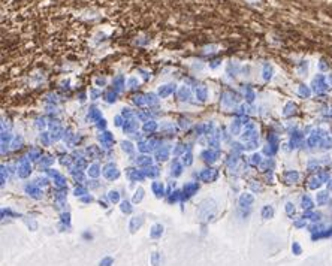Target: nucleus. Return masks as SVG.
<instances>
[{
    "instance_id": "3c124183",
    "label": "nucleus",
    "mask_w": 332,
    "mask_h": 266,
    "mask_svg": "<svg viewBox=\"0 0 332 266\" xmlns=\"http://www.w3.org/2000/svg\"><path fill=\"white\" fill-rule=\"evenodd\" d=\"M239 121H235V124H232V132H233V133H238V132H239Z\"/></svg>"
},
{
    "instance_id": "f8f14e48",
    "label": "nucleus",
    "mask_w": 332,
    "mask_h": 266,
    "mask_svg": "<svg viewBox=\"0 0 332 266\" xmlns=\"http://www.w3.org/2000/svg\"><path fill=\"white\" fill-rule=\"evenodd\" d=\"M202 157L205 162H208V163H212V162H216V158L218 157V151H203L202 153Z\"/></svg>"
},
{
    "instance_id": "2f4dec72",
    "label": "nucleus",
    "mask_w": 332,
    "mask_h": 266,
    "mask_svg": "<svg viewBox=\"0 0 332 266\" xmlns=\"http://www.w3.org/2000/svg\"><path fill=\"white\" fill-rule=\"evenodd\" d=\"M87 153L90 154V157H96V156H99V154H100L99 148H97V147H94V145H91V147H90V148L87 150Z\"/></svg>"
},
{
    "instance_id": "69168bd1",
    "label": "nucleus",
    "mask_w": 332,
    "mask_h": 266,
    "mask_svg": "<svg viewBox=\"0 0 332 266\" xmlns=\"http://www.w3.org/2000/svg\"><path fill=\"white\" fill-rule=\"evenodd\" d=\"M61 220L66 221V223H69V214H63V215H61Z\"/></svg>"
},
{
    "instance_id": "c756f323",
    "label": "nucleus",
    "mask_w": 332,
    "mask_h": 266,
    "mask_svg": "<svg viewBox=\"0 0 332 266\" xmlns=\"http://www.w3.org/2000/svg\"><path fill=\"white\" fill-rule=\"evenodd\" d=\"M108 198H109V200L112 202V203H117L118 200H120V194H118V191H109V194H108Z\"/></svg>"
},
{
    "instance_id": "37998d69",
    "label": "nucleus",
    "mask_w": 332,
    "mask_h": 266,
    "mask_svg": "<svg viewBox=\"0 0 332 266\" xmlns=\"http://www.w3.org/2000/svg\"><path fill=\"white\" fill-rule=\"evenodd\" d=\"M51 163H54V158H53V157H47V158L41 163V168H47V166H49Z\"/></svg>"
},
{
    "instance_id": "7ed1b4c3",
    "label": "nucleus",
    "mask_w": 332,
    "mask_h": 266,
    "mask_svg": "<svg viewBox=\"0 0 332 266\" xmlns=\"http://www.w3.org/2000/svg\"><path fill=\"white\" fill-rule=\"evenodd\" d=\"M32 172V168H30V162L27 158H23L18 164V177L21 178H27Z\"/></svg>"
},
{
    "instance_id": "f03ea898",
    "label": "nucleus",
    "mask_w": 332,
    "mask_h": 266,
    "mask_svg": "<svg viewBox=\"0 0 332 266\" xmlns=\"http://www.w3.org/2000/svg\"><path fill=\"white\" fill-rule=\"evenodd\" d=\"M103 175H105L106 179L112 181V179H117V178L120 177V172L117 171V168L112 163H108L105 168H103Z\"/></svg>"
},
{
    "instance_id": "de8ad7c7",
    "label": "nucleus",
    "mask_w": 332,
    "mask_h": 266,
    "mask_svg": "<svg viewBox=\"0 0 332 266\" xmlns=\"http://www.w3.org/2000/svg\"><path fill=\"white\" fill-rule=\"evenodd\" d=\"M21 143H23V138L17 136V138H15V141H14V143H12V147H14V148H20Z\"/></svg>"
},
{
    "instance_id": "680f3d73",
    "label": "nucleus",
    "mask_w": 332,
    "mask_h": 266,
    "mask_svg": "<svg viewBox=\"0 0 332 266\" xmlns=\"http://www.w3.org/2000/svg\"><path fill=\"white\" fill-rule=\"evenodd\" d=\"M90 94H91V97H93V99H96V97L100 94V93H99L97 90H91V93H90Z\"/></svg>"
},
{
    "instance_id": "412c9836",
    "label": "nucleus",
    "mask_w": 332,
    "mask_h": 266,
    "mask_svg": "<svg viewBox=\"0 0 332 266\" xmlns=\"http://www.w3.org/2000/svg\"><path fill=\"white\" fill-rule=\"evenodd\" d=\"M251 202H253V196H251V194H243V196L239 198V203H241V206H248Z\"/></svg>"
},
{
    "instance_id": "e433bc0d",
    "label": "nucleus",
    "mask_w": 332,
    "mask_h": 266,
    "mask_svg": "<svg viewBox=\"0 0 332 266\" xmlns=\"http://www.w3.org/2000/svg\"><path fill=\"white\" fill-rule=\"evenodd\" d=\"M121 211L126 212V214H129V212H132V206H130V203L127 202V200H124V202H121Z\"/></svg>"
},
{
    "instance_id": "bf43d9fd",
    "label": "nucleus",
    "mask_w": 332,
    "mask_h": 266,
    "mask_svg": "<svg viewBox=\"0 0 332 266\" xmlns=\"http://www.w3.org/2000/svg\"><path fill=\"white\" fill-rule=\"evenodd\" d=\"M326 200V194L325 193H320V196H319V203H323Z\"/></svg>"
},
{
    "instance_id": "58836bf2",
    "label": "nucleus",
    "mask_w": 332,
    "mask_h": 266,
    "mask_svg": "<svg viewBox=\"0 0 332 266\" xmlns=\"http://www.w3.org/2000/svg\"><path fill=\"white\" fill-rule=\"evenodd\" d=\"M121 145H123V150L126 151L127 154H132V153H133V147H132L130 142H123Z\"/></svg>"
},
{
    "instance_id": "8fccbe9b",
    "label": "nucleus",
    "mask_w": 332,
    "mask_h": 266,
    "mask_svg": "<svg viewBox=\"0 0 332 266\" xmlns=\"http://www.w3.org/2000/svg\"><path fill=\"white\" fill-rule=\"evenodd\" d=\"M299 93L302 96H308L310 94V91H308V88L305 87V85H301V88H299Z\"/></svg>"
},
{
    "instance_id": "338daca9",
    "label": "nucleus",
    "mask_w": 332,
    "mask_h": 266,
    "mask_svg": "<svg viewBox=\"0 0 332 266\" xmlns=\"http://www.w3.org/2000/svg\"><path fill=\"white\" fill-rule=\"evenodd\" d=\"M82 202H91V198L85 196V198H82Z\"/></svg>"
},
{
    "instance_id": "72a5a7b5",
    "label": "nucleus",
    "mask_w": 332,
    "mask_h": 266,
    "mask_svg": "<svg viewBox=\"0 0 332 266\" xmlns=\"http://www.w3.org/2000/svg\"><path fill=\"white\" fill-rule=\"evenodd\" d=\"M142 194H144V190L142 188H138L135 193V196H133V202H135V203L141 202V200H142Z\"/></svg>"
},
{
    "instance_id": "f257e3e1",
    "label": "nucleus",
    "mask_w": 332,
    "mask_h": 266,
    "mask_svg": "<svg viewBox=\"0 0 332 266\" xmlns=\"http://www.w3.org/2000/svg\"><path fill=\"white\" fill-rule=\"evenodd\" d=\"M210 205H211V200H205L199 206V212L197 214H199V218L202 220V221H208V220H211L216 215V205H212L211 208H208Z\"/></svg>"
},
{
    "instance_id": "4c0bfd02",
    "label": "nucleus",
    "mask_w": 332,
    "mask_h": 266,
    "mask_svg": "<svg viewBox=\"0 0 332 266\" xmlns=\"http://www.w3.org/2000/svg\"><path fill=\"white\" fill-rule=\"evenodd\" d=\"M138 84H139L138 78L133 76V78H130L129 81H127V87H129V88H136V87H138Z\"/></svg>"
},
{
    "instance_id": "c85d7f7f",
    "label": "nucleus",
    "mask_w": 332,
    "mask_h": 266,
    "mask_svg": "<svg viewBox=\"0 0 332 266\" xmlns=\"http://www.w3.org/2000/svg\"><path fill=\"white\" fill-rule=\"evenodd\" d=\"M145 177H157L159 175V168H148L147 171H144Z\"/></svg>"
},
{
    "instance_id": "e2e57ef3",
    "label": "nucleus",
    "mask_w": 332,
    "mask_h": 266,
    "mask_svg": "<svg viewBox=\"0 0 332 266\" xmlns=\"http://www.w3.org/2000/svg\"><path fill=\"white\" fill-rule=\"evenodd\" d=\"M105 126H106V124H105V121H103V120L97 121V127H99V129H105Z\"/></svg>"
},
{
    "instance_id": "393cba45",
    "label": "nucleus",
    "mask_w": 332,
    "mask_h": 266,
    "mask_svg": "<svg viewBox=\"0 0 332 266\" xmlns=\"http://www.w3.org/2000/svg\"><path fill=\"white\" fill-rule=\"evenodd\" d=\"M157 129V124L154 123V121H147V123L144 124V132H147V133H151V132H154V130Z\"/></svg>"
},
{
    "instance_id": "5701e85b",
    "label": "nucleus",
    "mask_w": 332,
    "mask_h": 266,
    "mask_svg": "<svg viewBox=\"0 0 332 266\" xmlns=\"http://www.w3.org/2000/svg\"><path fill=\"white\" fill-rule=\"evenodd\" d=\"M136 163L139 164V166H150L151 164V158L148 156H141V157H138Z\"/></svg>"
},
{
    "instance_id": "c03bdc74",
    "label": "nucleus",
    "mask_w": 332,
    "mask_h": 266,
    "mask_svg": "<svg viewBox=\"0 0 332 266\" xmlns=\"http://www.w3.org/2000/svg\"><path fill=\"white\" fill-rule=\"evenodd\" d=\"M74 178L76 179V181H79V183H82L84 181V175H82V172L81 171H74Z\"/></svg>"
},
{
    "instance_id": "ddd939ff",
    "label": "nucleus",
    "mask_w": 332,
    "mask_h": 266,
    "mask_svg": "<svg viewBox=\"0 0 332 266\" xmlns=\"http://www.w3.org/2000/svg\"><path fill=\"white\" fill-rule=\"evenodd\" d=\"M163 233V226L162 224H154L153 227H151V232H150V235H151V238H160Z\"/></svg>"
},
{
    "instance_id": "a18cd8bd",
    "label": "nucleus",
    "mask_w": 332,
    "mask_h": 266,
    "mask_svg": "<svg viewBox=\"0 0 332 266\" xmlns=\"http://www.w3.org/2000/svg\"><path fill=\"white\" fill-rule=\"evenodd\" d=\"M111 265H112V257H105V259H102L99 266H111Z\"/></svg>"
},
{
    "instance_id": "2eb2a0df",
    "label": "nucleus",
    "mask_w": 332,
    "mask_h": 266,
    "mask_svg": "<svg viewBox=\"0 0 332 266\" xmlns=\"http://www.w3.org/2000/svg\"><path fill=\"white\" fill-rule=\"evenodd\" d=\"M168 156H169V148H168V147H163V148L156 151V158L160 160V162H162V160H166Z\"/></svg>"
},
{
    "instance_id": "49530a36",
    "label": "nucleus",
    "mask_w": 332,
    "mask_h": 266,
    "mask_svg": "<svg viewBox=\"0 0 332 266\" xmlns=\"http://www.w3.org/2000/svg\"><path fill=\"white\" fill-rule=\"evenodd\" d=\"M183 162H184V164H186V166H189V164H192V162H193V160H192V154H190V153H187V154L184 156Z\"/></svg>"
},
{
    "instance_id": "864d4df0",
    "label": "nucleus",
    "mask_w": 332,
    "mask_h": 266,
    "mask_svg": "<svg viewBox=\"0 0 332 266\" xmlns=\"http://www.w3.org/2000/svg\"><path fill=\"white\" fill-rule=\"evenodd\" d=\"M259 162H260V157H259V156H256V154H254V156L251 157V160H250V163H251V164H258Z\"/></svg>"
},
{
    "instance_id": "0eeeda50",
    "label": "nucleus",
    "mask_w": 332,
    "mask_h": 266,
    "mask_svg": "<svg viewBox=\"0 0 332 266\" xmlns=\"http://www.w3.org/2000/svg\"><path fill=\"white\" fill-rule=\"evenodd\" d=\"M156 143H157V141H154V139L147 141V142L141 141V142L138 143V148H139V151H142V153H148V151L153 150V145H156Z\"/></svg>"
},
{
    "instance_id": "79ce46f5",
    "label": "nucleus",
    "mask_w": 332,
    "mask_h": 266,
    "mask_svg": "<svg viewBox=\"0 0 332 266\" xmlns=\"http://www.w3.org/2000/svg\"><path fill=\"white\" fill-rule=\"evenodd\" d=\"M75 194H76V196L87 194V188H85V187H82V185H79V187H76V188H75Z\"/></svg>"
},
{
    "instance_id": "aec40b11",
    "label": "nucleus",
    "mask_w": 332,
    "mask_h": 266,
    "mask_svg": "<svg viewBox=\"0 0 332 266\" xmlns=\"http://www.w3.org/2000/svg\"><path fill=\"white\" fill-rule=\"evenodd\" d=\"M190 88L189 87H181L180 88V91H178V96H180V99H183V100H187V99H190Z\"/></svg>"
},
{
    "instance_id": "f3484780",
    "label": "nucleus",
    "mask_w": 332,
    "mask_h": 266,
    "mask_svg": "<svg viewBox=\"0 0 332 266\" xmlns=\"http://www.w3.org/2000/svg\"><path fill=\"white\" fill-rule=\"evenodd\" d=\"M123 87H124V76L118 75L117 78H114V90L120 91V90H123Z\"/></svg>"
},
{
    "instance_id": "0e129e2a",
    "label": "nucleus",
    "mask_w": 332,
    "mask_h": 266,
    "mask_svg": "<svg viewBox=\"0 0 332 266\" xmlns=\"http://www.w3.org/2000/svg\"><path fill=\"white\" fill-rule=\"evenodd\" d=\"M121 121H123L121 117H115V126H121Z\"/></svg>"
},
{
    "instance_id": "4be33fe9",
    "label": "nucleus",
    "mask_w": 332,
    "mask_h": 266,
    "mask_svg": "<svg viewBox=\"0 0 332 266\" xmlns=\"http://www.w3.org/2000/svg\"><path fill=\"white\" fill-rule=\"evenodd\" d=\"M196 96L199 100H205L207 99V87H203V85H201V87H197L196 88Z\"/></svg>"
},
{
    "instance_id": "a211bd4d",
    "label": "nucleus",
    "mask_w": 332,
    "mask_h": 266,
    "mask_svg": "<svg viewBox=\"0 0 332 266\" xmlns=\"http://www.w3.org/2000/svg\"><path fill=\"white\" fill-rule=\"evenodd\" d=\"M151 188H153V191H154V194L156 196H163V191H165V188H163V184L162 183H153V185H151Z\"/></svg>"
},
{
    "instance_id": "4d7b16f0",
    "label": "nucleus",
    "mask_w": 332,
    "mask_h": 266,
    "mask_svg": "<svg viewBox=\"0 0 332 266\" xmlns=\"http://www.w3.org/2000/svg\"><path fill=\"white\" fill-rule=\"evenodd\" d=\"M218 64H220V60H212V62L210 63V68L211 69H216Z\"/></svg>"
},
{
    "instance_id": "09e8293b",
    "label": "nucleus",
    "mask_w": 332,
    "mask_h": 266,
    "mask_svg": "<svg viewBox=\"0 0 332 266\" xmlns=\"http://www.w3.org/2000/svg\"><path fill=\"white\" fill-rule=\"evenodd\" d=\"M245 93H247V100L251 102V100L254 99V93L251 91V88H247V90H245Z\"/></svg>"
},
{
    "instance_id": "dca6fc26",
    "label": "nucleus",
    "mask_w": 332,
    "mask_h": 266,
    "mask_svg": "<svg viewBox=\"0 0 332 266\" xmlns=\"http://www.w3.org/2000/svg\"><path fill=\"white\" fill-rule=\"evenodd\" d=\"M136 127H138V123H136L135 120H127L126 124H124V132L126 133H132V132L136 130Z\"/></svg>"
},
{
    "instance_id": "6e6552de",
    "label": "nucleus",
    "mask_w": 332,
    "mask_h": 266,
    "mask_svg": "<svg viewBox=\"0 0 332 266\" xmlns=\"http://www.w3.org/2000/svg\"><path fill=\"white\" fill-rule=\"evenodd\" d=\"M199 188V185L196 184V183H189V184H186V187H184V194H183V198L186 199V198H190L195 191Z\"/></svg>"
},
{
    "instance_id": "9d476101",
    "label": "nucleus",
    "mask_w": 332,
    "mask_h": 266,
    "mask_svg": "<svg viewBox=\"0 0 332 266\" xmlns=\"http://www.w3.org/2000/svg\"><path fill=\"white\" fill-rule=\"evenodd\" d=\"M222 103H223L226 108H227V106H232V105L235 103V96L232 94V93H229V91L223 93V94H222Z\"/></svg>"
},
{
    "instance_id": "423d86ee",
    "label": "nucleus",
    "mask_w": 332,
    "mask_h": 266,
    "mask_svg": "<svg viewBox=\"0 0 332 266\" xmlns=\"http://www.w3.org/2000/svg\"><path fill=\"white\" fill-rule=\"evenodd\" d=\"M26 191H27L30 196H33L34 199H41L42 198V191L38 188V185H36V184L26 185Z\"/></svg>"
},
{
    "instance_id": "cd10ccee",
    "label": "nucleus",
    "mask_w": 332,
    "mask_h": 266,
    "mask_svg": "<svg viewBox=\"0 0 332 266\" xmlns=\"http://www.w3.org/2000/svg\"><path fill=\"white\" fill-rule=\"evenodd\" d=\"M272 214H274V211H272L271 206H265L263 209H262V217L263 218H271Z\"/></svg>"
},
{
    "instance_id": "c9c22d12",
    "label": "nucleus",
    "mask_w": 332,
    "mask_h": 266,
    "mask_svg": "<svg viewBox=\"0 0 332 266\" xmlns=\"http://www.w3.org/2000/svg\"><path fill=\"white\" fill-rule=\"evenodd\" d=\"M159 263H160V254L159 253H153V256H151V265L159 266Z\"/></svg>"
},
{
    "instance_id": "13d9d810",
    "label": "nucleus",
    "mask_w": 332,
    "mask_h": 266,
    "mask_svg": "<svg viewBox=\"0 0 332 266\" xmlns=\"http://www.w3.org/2000/svg\"><path fill=\"white\" fill-rule=\"evenodd\" d=\"M174 196H171L169 198V202H175L176 199H178V194H180V191H175V193H172Z\"/></svg>"
},
{
    "instance_id": "b1692460",
    "label": "nucleus",
    "mask_w": 332,
    "mask_h": 266,
    "mask_svg": "<svg viewBox=\"0 0 332 266\" xmlns=\"http://www.w3.org/2000/svg\"><path fill=\"white\" fill-rule=\"evenodd\" d=\"M54 183H55V185L57 187H60V188H63V187H66V178L63 177V175H57V177L54 178Z\"/></svg>"
},
{
    "instance_id": "603ef678",
    "label": "nucleus",
    "mask_w": 332,
    "mask_h": 266,
    "mask_svg": "<svg viewBox=\"0 0 332 266\" xmlns=\"http://www.w3.org/2000/svg\"><path fill=\"white\" fill-rule=\"evenodd\" d=\"M286 211H287V214H289V215H292V214H293V211H295V209H293V205H292V203H287V205H286Z\"/></svg>"
},
{
    "instance_id": "9b49d317",
    "label": "nucleus",
    "mask_w": 332,
    "mask_h": 266,
    "mask_svg": "<svg viewBox=\"0 0 332 266\" xmlns=\"http://www.w3.org/2000/svg\"><path fill=\"white\" fill-rule=\"evenodd\" d=\"M144 223V218L142 217H133V218L130 220V224H129V229L130 232H136L141 226H142Z\"/></svg>"
},
{
    "instance_id": "5fc2aeb1",
    "label": "nucleus",
    "mask_w": 332,
    "mask_h": 266,
    "mask_svg": "<svg viewBox=\"0 0 332 266\" xmlns=\"http://www.w3.org/2000/svg\"><path fill=\"white\" fill-rule=\"evenodd\" d=\"M183 151H184V147H183V145H178V148H175V151H174V154L178 156V154H181Z\"/></svg>"
},
{
    "instance_id": "20e7f679",
    "label": "nucleus",
    "mask_w": 332,
    "mask_h": 266,
    "mask_svg": "<svg viewBox=\"0 0 332 266\" xmlns=\"http://www.w3.org/2000/svg\"><path fill=\"white\" fill-rule=\"evenodd\" d=\"M199 178H201L202 181L210 183V181H212V179H216V178H217V171H216V169H207V171H202V172H201V175H199Z\"/></svg>"
},
{
    "instance_id": "7c9ffc66",
    "label": "nucleus",
    "mask_w": 332,
    "mask_h": 266,
    "mask_svg": "<svg viewBox=\"0 0 332 266\" xmlns=\"http://www.w3.org/2000/svg\"><path fill=\"white\" fill-rule=\"evenodd\" d=\"M41 154H42V153H41L39 148H33V150L28 153V157H30L32 160H36V158H39V157H41Z\"/></svg>"
},
{
    "instance_id": "473e14b6",
    "label": "nucleus",
    "mask_w": 332,
    "mask_h": 266,
    "mask_svg": "<svg viewBox=\"0 0 332 266\" xmlns=\"http://www.w3.org/2000/svg\"><path fill=\"white\" fill-rule=\"evenodd\" d=\"M271 73H272V69L269 64H265L263 66V78L265 79H269L271 78Z\"/></svg>"
},
{
    "instance_id": "39448f33",
    "label": "nucleus",
    "mask_w": 332,
    "mask_h": 266,
    "mask_svg": "<svg viewBox=\"0 0 332 266\" xmlns=\"http://www.w3.org/2000/svg\"><path fill=\"white\" fill-rule=\"evenodd\" d=\"M99 139H100V142L103 147H106V148H109L111 145H112V142H114V136L109 133V132H105V133H102L100 136H99Z\"/></svg>"
},
{
    "instance_id": "f704fd0d",
    "label": "nucleus",
    "mask_w": 332,
    "mask_h": 266,
    "mask_svg": "<svg viewBox=\"0 0 332 266\" xmlns=\"http://www.w3.org/2000/svg\"><path fill=\"white\" fill-rule=\"evenodd\" d=\"M90 118H91V120H97V121H100L102 115H100V112H99L97 109H91V111H90Z\"/></svg>"
},
{
    "instance_id": "a878e982",
    "label": "nucleus",
    "mask_w": 332,
    "mask_h": 266,
    "mask_svg": "<svg viewBox=\"0 0 332 266\" xmlns=\"http://www.w3.org/2000/svg\"><path fill=\"white\" fill-rule=\"evenodd\" d=\"M181 164H180V162L178 160H174V164H172V173L175 175V177H178L180 173H181Z\"/></svg>"
},
{
    "instance_id": "1a4fd4ad",
    "label": "nucleus",
    "mask_w": 332,
    "mask_h": 266,
    "mask_svg": "<svg viewBox=\"0 0 332 266\" xmlns=\"http://www.w3.org/2000/svg\"><path fill=\"white\" fill-rule=\"evenodd\" d=\"M174 91H175V85L174 84H168V85H163V87L159 88V96L160 97H166V96L172 94Z\"/></svg>"
},
{
    "instance_id": "6e6d98bb",
    "label": "nucleus",
    "mask_w": 332,
    "mask_h": 266,
    "mask_svg": "<svg viewBox=\"0 0 332 266\" xmlns=\"http://www.w3.org/2000/svg\"><path fill=\"white\" fill-rule=\"evenodd\" d=\"M292 248H293V253H295V254H299V253H301V247H299L296 242L293 244V247H292Z\"/></svg>"
},
{
    "instance_id": "4468645a",
    "label": "nucleus",
    "mask_w": 332,
    "mask_h": 266,
    "mask_svg": "<svg viewBox=\"0 0 332 266\" xmlns=\"http://www.w3.org/2000/svg\"><path fill=\"white\" fill-rule=\"evenodd\" d=\"M129 177L132 181H141V179H144L145 173H144V171H133V169H129Z\"/></svg>"
},
{
    "instance_id": "6ab92c4d",
    "label": "nucleus",
    "mask_w": 332,
    "mask_h": 266,
    "mask_svg": "<svg viewBox=\"0 0 332 266\" xmlns=\"http://www.w3.org/2000/svg\"><path fill=\"white\" fill-rule=\"evenodd\" d=\"M103 97H105L108 102H114V100H115V97H117V90H114V88L106 90V91H105V94H103Z\"/></svg>"
},
{
    "instance_id": "bb28decb",
    "label": "nucleus",
    "mask_w": 332,
    "mask_h": 266,
    "mask_svg": "<svg viewBox=\"0 0 332 266\" xmlns=\"http://www.w3.org/2000/svg\"><path fill=\"white\" fill-rule=\"evenodd\" d=\"M88 173H90V177H93V178H96V177H99V164H91L90 166V171H88Z\"/></svg>"
},
{
    "instance_id": "ea45409f",
    "label": "nucleus",
    "mask_w": 332,
    "mask_h": 266,
    "mask_svg": "<svg viewBox=\"0 0 332 266\" xmlns=\"http://www.w3.org/2000/svg\"><path fill=\"white\" fill-rule=\"evenodd\" d=\"M302 206H304V209H310V208H313V202L310 200V198H304V199H302Z\"/></svg>"
},
{
    "instance_id": "a19ab883",
    "label": "nucleus",
    "mask_w": 332,
    "mask_h": 266,
    "mask_svg": "<svg viewBox=\"0 0 332 266\" xmlns=\"http://www.w3.org/2000/svg\"><path fill=\"white\" fill-rule=\"evenodd\" d=\"M157 97L154 94H147V103L148 105H157Z\"/></svg>"
},
{
    "instance_id": "052dcab7",
    "label": "nucleus",
    "mask_w": 332,
    "mask_h": 266,
    "mask_svg": "<svg viewBox=\"0 0 332 266\" xmlns=\"http://www.w3.org/2000/svg\"><path fill=\"white\" fill-rule=\"evenodd\" d=\"M42 141H43L45 145H48V142H49V139H48V133H42Z\"/></svg>"
}]
</instances>
